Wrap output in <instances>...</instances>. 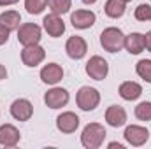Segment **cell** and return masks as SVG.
Returning a JSON list of instances; mask_svg holds the SVG:
<instances>
[{
	"instance_id": "28",
	"label": "cell",
	"mask_w": 151,
	"mask_h": 149,
	"mask_svg": "<svg viewBox=\"0 0 151 149\" xmlns=\"http://www.w3.org/2000/svg\"><path fill=\"white\" fill-rule=\"evenodd\" d=\"M18 0H0V5H12V4H16Z\"/></svg>"
},
{
	"instance_id": "12",
	"label": "cell",
	"mask_w": 151,
	"mask_h": 149,
	"mask_svg": "<svg viewBox=\"0 0 151 149\" xmlns=\"http://www.w3.org/2000/svg\"><path fill=\"white\" fill-rule=\"evenodd\" d=\"M56 126L63 133H72V132H76V128L79 126V117L76 116L74 112H63V114H60L56 117Z\"/></svg>"
},
{
	"instance_id": "4",
	"label": "cell",
	"mask_w": 151,
	"mask_h": 149,
	"mask_svg": "<svg viewBox=\"0 0 151 149\" xmlns=\"http://www.w3.org/2000/svg\"><path fill=\"white\" fill-rule=\"evenodd\" d=\"M18 40L23 46H34L40 40V28L34 23H25L18 28Z\"/></svg>"
},
{
	"instance_id": "32",
	"label": "cell",
	"mask_w": 151,
	"mask_h": 149,
	"mask_svg": "<svg viewBox=\"0 0 151 149\" xmlns=\"http://www.w3.org/2000/svg\"><path fill=\"white\" fill-rule=\"evenodd\" d=\"M125 2H130V0H125Z\"/></svg>"
},
{
	"instance_id": "26",
	"label": "cell",
	"mask_w": 151,
	"mask_h": 149,
	"mask_svg": "<svg viewBox=\"0 0 151 149\" xmlns=\"http://www.w3.org/2000/svg\"><path fill=\"white\" fill-rule=\"evenodd\" d=\"M9 32H11V30H9L5 25H2V23H0V46L7 42V39H9Z\"/></svg>"
},
{
	"instance_id": "29",
	"label": "cell",
	"mask_w": 151,
	"mask_h": 149,
	"mask_svg": "<svg viewBox=\"0 0 151 149\" xmlns=\"http://www.w3.org/2000/svg\"><path fill=\"white\" fill-rule=\"evenodd\" d=\"M5 75H7L5 67H4V65H0V79H5Z\"/></svg>"
},
{
	"instance_id": "17",
	"label": "cell",
	"mask_w": 151,
	"mask_h": 149,
	"mask_svg": "<svg viewBox=\"0 0 151 149\" xmlns=\"http://www.w3.org/2000/svg\"><path fill=\"white\" fill-rule=\"evenodd\" d=\"M125 47L128 53L132 54H139L142 53V49L146 47V42H144V35L141 34H130L125 37Z\"/></svg>"
},
{
	"instance_id": "19",
	"label": "cell",
	"mask_w": 151,
	"mask_h": 149,
	"mask_svg": "<svg viewBox=\"0 0 151 149\" xmlns=\"http://www.w3.org/2000/svg\"><path fill=\"white\" fill-rule=\"evenodd\" d=\"M19 21H21V18H19V12H16V11H5L0 14V23L5 25L9 30L19 28Z\"/></svg>"
},
{
	"instance_id": "21",
	"label": "cell",
	"mask_w": 151,
	"mask_h": 149,
	"mask_svg": "<svg viewBox=\"0 0 151 149\" xmlns=\"http://www.w3.org/2000/svg\"><path fill=\"white\" fill-rule=\"evenodd\" d=\"M47 4L55 14H63V12H69L72 2L70 0H47Z\"/></svg>"
},
{
	"instance_id": "24",
	"label": "cell",
	"mask_w": 151,
	"mask_h": 149,
	"mask_svg": "<svg viewBox=\"0 0 151 149\" xmlns=\"http://www.w3.org/2000/svg\"><path fill=\"white\" fill-rule=\"evenodd\" d=\"M47 0H25V9L30 14H40L42 9L46 7Z\"/></svg>"
},
{
	"instance_id": "1",
	"label": "cell",
	"mask_w": 151,
	"mask_h": 149,
	"mask_svg": "<svg viewBox=\"0 0 151 149\" xmlns=\"http://www.w3.org/2000/svg\"><path fill=\"white\" fill-rule=\"evenodd\" d=\"M104 139H106V130H104V126L99 125V123H90V125H86L84 130H83V135H81L83 146L88 148V149L99 148V146L104 142Z\"/></svg>"
},
{
	"instance_id": "2",
	"label": "cell",
	"mask_w": 151,
	"mask_h": 149,
	"mask_svg": "<svg viewBox=\"0 0 151 149\" xmlns=\"http://www.w3.org/2000/svg\"><path fill=\"white\" fill-rule=\"evenodd\" d=\"M100 44L106 51L116 53L125 46V35L119 28H106L100 34Z\"/></svg>"
},
{
	"instance_id": "23",
	"label": "cell",
	"mask_w": 151,
	"mask_h": 149,
	"mask_svg": "<svg viewBox=\"0 0 151 149\" xmlns=\"http://www.w3.org/2000/svg\"><path fill=\"white\" fill-rule=\"evenodd\" d=\"M135 70H137V74L141 75L144 81L151 82V60H141L137 63Z\"/></svg>"
},
{
	"instance_id": "30",
	"label": "cell",
	"mask_w": 151,
	"mask_h": 149,
	"mask_svg": "<svg viewBox=\"0 0 151 149\" xmlns=\"http://www.w3.org/2000/svg\"><path fill=\"white\" fill-rule=\"evenodd\" d=\"M109 148H118V149H123V146H121V144H116V142H111V144H109Z\"/></svg>"
},
{
	"instance_id": "7",
	"label": "cell",
	"mask_w": 151,
	"mask_h": 149,
	"mask_svg": "<svg viewBox=\"0 0 151 149\" xmlns=\"http://www.w3.org/2000/svg\"><path fill=\"white\" fill-rule=\"evenodd\" d=\"M44 102L51 109H60L69 102V93L63 88H53L44 95Z\"/></svg>"
},
{
	"instance_id": "31",
	"label": "cell",
	"mask_w": 151,
	"mask_h": 149,
	"mask_svg": "<svg viewBox=\"0 0 151 149\" xmlns=\"http://www.w3.org/2000/svg\"><path fill=\"white\" fill-rule=\"evenodd\" d=\"M83 2H84V4H88V5H90V4H95V2H97V0H83Z\"/></svg>"
},
{
	"instance_id": "9",
	"label": "cell",
	"mask_w": 151,
	"mask_h": 149,
	"mask_svg": "<svg viewBox=\"0 0 151 149\" xmlns=\"http://www.w3.org/2000/svg\"><path fill=\"white\" fill-rule=\"evenodd\" d=\"M11 114H12V117L18 119V121H28V119L32 117V114H34V107H32V104H30L28 100L19 98V100H16V102L11 105Z\"/></svg>"
},
{
	"instance_id": "25",
	"label": "cell",
	"mask_w": 151,
	"mask_h": 149,
	"mask_svg": "<svg viewBox=\"0 0 151 149\" xmlns=\"http://www.w3.org/2000/svg\"><path fill=\"white\" fill-rule=\"evenodd\" d=\"M134 16H135L137 21H151V7L146 5V4H141V5L135 9Z\"/></svg>"
},
{
	"instance_id": "18",
	"label": "cell",
	"mask_w": 151,
	"mask_h": 149,
	"mask_svg": "<svg viewBox=\"0 0 151 149\" xmlns=\"http://www.w3.org/2000/svg\"><path fill=\"white\" fill-rule=\"evenodd\" d=\"M141 93H142V88H141L137 82L127 81V82H123V84L119 86V95H121V98H125V100H135V98L141 97Z\"/></svg>"
},
{
	"instance_id": "27",
	"label": "cell",
	"mask_w": 151,
	"mask_h": 149,
	"mask_svg": "<svg viewBox=\"0 0 151 149\" xmlns=\"http://www.w3.org/2000/svg\"><path fill=\"white\" fill-rule=\"evenodd\" d=\"M144 42H146V49L151 51V32H148V34L144 35Z\"/></svg>"
},
{
	"instance_id": "8",
	"label": "cell",
	"mask_w": 151,
	"mask_h": 149,
	"mask_svg": "<svg viewBox=\"0 0 151 149\" xmlns=\"http://www.w3.org/2000/svg\"><path fill=\"white\" fill-rule=\"evenodd\" d=\"M125 139L128 144L132 146H142L148 139H150V132L142 126H137V125H132L125 130Z\"/></svg>"
},
{
	"instance_id": "16",
	"label": "cell",
	"mask_w": 151,
	"mask_h": 149,
	"mask_svg": "<svg viewBox=\"0 0 151 149\" xmlns=\"http://www.w3.org/2000/svg\"><path fill=\"white\" fill-rule=\"evenodd\" d=\"M106 121L114 126V128H118V126H123L125 125V121H127V112L123 107H119V105H111L107 112H106Z\"/></svg>"
},
{
	"instance_id": "22",
	"label": "cell",
	"mask_w": 151,
	"mask_h": 149,
	"mask_svg": "<svg viewBox=\"0 0 151 149\" xmlns=\"http://www.w3.org/2000/svg\"><path fill=\"white\" fill-rule=\"evenodd\" d=\"M135 117L141 121H150L151 119V102H141L135 107Z\"/></svg>"
},
{
	"instance_id": "20",
	"label": "cell",
	"mask_w": 151,
	"mask_h": 149,
	"mask_svg": "<svg viewBox=\"0 0 151 149\" xmlns=\"http://www.w3.org/2000/svg\"><path fill=\"white\" fill-rule=\"evenodd\" d=\"M125 12V0H107L106 14L109 18H121Z\"/></svg>"
},
{
	"instance_id": "13",
	"label": "cell",
	"mask_w": 151,
	"mask_h": 149,
	"mask_svg": "<svg viewBox=\"0 0 151 149\" xmlns=\"http://www.w3.org/2000/svg\"><path fill=\"white\" fill-rule=\"evenodd\" d=\"M62 77H63V70H62V67L56 65V63H47V65L40 70V79H42V82H46V84H56L58 81H62Z\"/></svg>"
},
{
	"instance_id": "10",
	"label": "cell",
	"mask_w": 151,
	"mask_h": 149,
	"mask_svg": "<svg viewBox=\"0 0 151 149\" xmlns=\"http://www.w3.org/2000/svg\"><path fill=\"white\" fill-rule=\"evenodd\" d=\"M44 28H46V32L51 35V37H60L63 32H65V23H63V19L58 16V14H47L46 18H44Z\"/></svg>"
},
{
	"instance_id": "3",
	"label": "cell",
	"mask_w": 151,
	"mask_h": 149,
	"mask_svg": "<svg viewBox=\"0 0 151 149\" xmlns=\"http://www.w3.org/2000/svg\"><path fill=\"white\" fill-rule=\"evenodd\" d=\"M77 105L83 109V111H93L99 102H100V93L95 90V88H90V86H83L79 91H77Z\"/></svg>"
},
{
	"instance_id": "14",
	"label": "cell",
	"mask_w": 151,
	"mask_h": 149,
	"mask_svg": "<svg viewBox=\"0 0 151 149\" xmlns=\"http://www.w3.org/2000/svg\"><path fill=\"white\" fill-rule=\"evenodd\" d=\"M19 142V132L16 126L12 125H4L0 126V144L2 146H7V148H12Z\"/></svg>"
},
{
	"instance_id": "6",
	"label": "cell",
	"mask_w": 151,
	"mask_h": 149,
	"mask_svg": "<svg viewBox=\"0 0 151 149\" xmlns=\"http://www.w3.org/2000/svg\"><path fill=\"white\" fill-rule=\"evenodd\" d=\"M46 56V51L39 46V44H34V46H25V49L21 51V60L27 67H35L39 65Z\"/></svg>"
},
{
	"instance_id": "11",
	"label": "cell",
	"mask_w": 151,
	"mask_h": 149,
	"mask_svg": "<svg viewBox=\"0 0 151 149\" xmlns=\"http://www.w3.org/2000/svg\"><path fill=\"white\" fill-rule=\"evenodd\" d=\"M65 49H67V54L70 56V58H74V60H79V58H83L84 54H86V51H88V46H86V42H84V39L83 37H70L67 40V44H65Z\"/></svg>"
},
{
	"instance_id": "15",
	"label": "cell",
	"mask_w": 151,
	"mask_h": 149,
	"mask_svg": "<svg viewBox=\"0 0 151 149\" xmlns=\"http://www.w3.org/2000/svg\"><path fill=\"white\" fill-rule=\"evenodd\" d=\"M95 19L97 18H95V14L91 11H76V12H72V16H70L72 25H74L76 28H81V30L90 28L95 23Z\"/></svg>"
},
{
	"instance_id": "5",
	"label": "cell",
	"mask_w": 151,
	"mask_h": 149,
	"mask_svg": "<svg viewBox=\"0 0 151 149\" xmlns=\"http://www.w3.org/2000/svg\"><path fill=\"white\" fill-rule=\"evenodd\" d=\"M107 72H109V65L100 56H93L86 63V74L90 75L91 79H95V81H102L107 75Z\"/></svg>"
}]
</instances>
